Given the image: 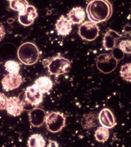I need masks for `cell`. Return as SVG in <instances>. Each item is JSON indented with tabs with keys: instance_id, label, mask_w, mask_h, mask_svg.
I'll use <instances>...</instances> for the list:
<instances>
[{
	"instance_id": "obj_1",
	"label": "cell",
	"mask_w": 131,
	"mask_h": 147,
	"mask_svg": "<svg viewBox=\"0 0 131 147\" xmlns=\"http://www.w3.org/2000/svg\"><path fill=\"white\" fill-rule=\"evenodd\" d=\"M86 10L88 19L96 24L109 20L113 11L112 5L106 0L91 1L88 4Z\"/></svg>"
},
{
	"instance_id": "obj_2",
	"label": "cell",
	"mask_w": 131,
	"mask_h": 147,
	"mask_svg": "<svg viewBox=\"0 0 131 147\" xmlns=\"http://www.w3.org/2000/svg\"><path fill=\"white\" fill-rule=\"evenodd\" d=\"M42 64L44 68H48L50 75L58 76L67 73L71 68V63L58 53L56 56L43 60Z\"/></svg>"
},
{
	"instance_id": "obj_3",
	"label": "cell",
	"mask_w": 131,
	"mask_h": 147,
	"mask_svg": "<svg viewBox=\"0 0 131 147\" xmlns=\"http://www.w3.org/2000/svg\"><path fill=\"white\" fill-rule=\"evenodd\" d=\"M18 56L23 64L26 65H33L36 63L39 59V50L35 44L26 42L19 47Z\"/></svg>"
},
{
	"instance_id": "obj_4",
	"label": "cell",
	"mask_w": 131,
	"mask_h": 147,
	"mask_svg": "<svg viewBox=\"0 0 131 147\" xmlns=\"http://www.w3.org/2000/svg\"><path fill=\"white\" fill-rule=\"evenodd\" d=\"M45 122L48 131L57 133L65 126L66 117L59 112H52L46 115Z\"/></svg>"
},
{
	"instance_id": "obj_5",
	"label": "cell",
	"mask_w": 131,
	"mask_h": 147,
	"mask_svg": "<svg viewBox=\"0 0 131 147\" xmlns=\"http://www.w3.org/2000/svg\"><path fill=\"white\" fill-rule=\"evenodd\" d=\"M100 31L99 27L97 24L86 21L79 26L77 34L82 40L91 42L98 37Z\"/></svg>"
},
{
	"instance_id": "obj_6",
	"label": "cell",
	"mask_w": 131,
	"mask_h": 147,
	"mask_svg": "<svg viewBox=\"0 0 131 147\" xmlns=\"http://www.w3.org/2000/svg\"><path fill=\"white\" fill-rule=\"evenodd\" d=\"M118 61L112 54H100L97 58V68L104 74L112 72L116 68Z\"/></svg>"
},
{
	"instance_id": "obj_7",
	"label": "cell",
	"mask_w": 131,
	"mask_h": 147,
	"mask_svg": "<svg viewBox=\"0 0 131 147\" xmlns=\"http://www.w3.org/2000/svg\"><path fill=\"white\" fill-rule=\"evenodd\" d=\"M44 94L34 84L26 88L24 99L28 104L37 107L43 101Z\"/></svg>"
},
{
	"instance_id": "obj_8",
	"label": "cell",
	"mask_w": 131,
	"mask_h": 147,
	"mask_svg": "<svg viewBox=\"0 0 131 147\" xmlns=\"http://www.w3.org/2000/svg\"><path fill=\"white\" fill-rule=\"evenodd\" d=\"M1 83L4 91H10L19 87L23 83V79L19 74L9 73L4 76Z\"/></svg>"
},
{
	"instance_id": "obj_9",
	"label": "cell",
	"mask_w": 131,
	"mask_h": 147,
	"mask_svg": "<svg viewBox=\"0 0 131 147\" xmlns=\"http://www.w3.org/2000/svg\"><path fill=\"white\" fill-rule=\"evenodd\" d=\"M25 103L19 97L13 96L8 98L6 110L7 113L12 116H19L24 111Z\"/></svg>"
},
{
	"instance_id": "obj_10",
	"label": "cell",
	"mask_w": 131,
	"mask_h": 147,
	"mask_svg": "<svg viewBox=\"0 0 131 147\" xmlns=\"http://www.w3.org/2000/svg\"><path fill=\"white\" fill-rule=\"evenodd\" d=\"M122 37L118 32L109 29L105 34L103 38V47L107 51L113 50L117 47L118 40Z\"/></svg>"
},
{
	"instance_id": "obj_11",
	"label": "cell",
	"mask_w": 131,
	"mask_h": 147,
	"mask_svg": "<svg viewBox=\"0 0 131 147\" xmlns=\"http://www.w3.org/2000/svg\"><path fill=\"white\" fill-rule=\"evenodd\" d=\"M30 124L34 127H39L45 122L46 113L42 109L35 107L28 113Z\"/></svg>"
},
{
	"instance_id": "obj_12",
	"label": "cell",
	"mask_w": 131,
	"mask_h": 147,
	"mask_svg": "<svg viewBox=\"0 0 131 147\" xmlns=\"http://www.w3.org/2000/svg\"><path fill=\"white\" fill-rule=\"evenodd\" d=\"M38 16L36 8L34 6L29 5L24 15L19 16L18 21L23 26H31L34 23V20Z\"/></svg>"
},
{
	"instance_id": "obj_13",
	"label": "cell",
	"mask_w": 131,
	"mask_h": 147,
	"mask_svg": "<svg viewBox=\"0 0 131 147\" xmlns=\"http://www.w3.org/2000/svg\"><path fill=\"white\" fill-rule=\"evenodd\" d=\"M55 26V30L58 35L62 36L69 35L72 31V23L63 15L57 20Z\"/></svg>"
},
{
	"instance_id": "obj_14",
	"label": "cell",
	"mask_w": 131,
	"mask_h": 147,
	"mask_svg": "<svg viewBox=\"0 0 131 147\" xmlns=\"http://www.w3.org/2000/svg\"><path fill=\"white\" fill-rule=\"evenodd\" d=\"M98 119L100 124L107 128H112L116 125L113 114L108 109L105 108L102 110L99 115Z\"/></svg>"
},
{
	"instance_id": "obj_15",
	"label": "cell",
	"mask_w": 131,
	"mask_h": 147,
	"mask_svg": "<svg viewBox=\"0 0 131 147\" xmlns=\"http://www.w3.org/2000/svg\"><path fill=\"white\" fill-rule=\"evenodd\" d=\"M67 16L68 20L73 24H82L85 20V12L84 9L81 7L73 8Z\"/></svg>"
},
{
	"instance_id": "obj_16",
	"label": "cell",
	"mask_w": 131,
	"mask_h": 147,
	"mask_svg": "<svg viewBox=\"0 0 131 147\" xmlns=\"http://www.w3.org/2000/svg\"><path fill=\"white\" fill-rule=\"evenodd\" d=\"M35 84L43 94L50 92L53 87V82L50 77L42 76L38 78L35 81Z\"/></svg>"
},
{
	"instance_id": "obj_17",
	"label": "cell",
	"mask_w": 131,
	"mask_h": 147,
	"mask_svg": "<svg viewBox=\"0 0 131 147\" xmlns=\"http://www.w3.org/2000/svg\"><path fill=\"white\" fill-rule=\"evenodd\" d=\"M98 122V116L92 113L83 116L81 123L83 128L89 129L96 126Z\"/></svg>"
},
{
	"instance_id": "obj_18",
	"label": "cell",
	"mask_w": 131,
	"mask_h": 147,
	"mask_svg": "<svg viewBox=\"0 0 131 147\" xmlns=\"http://www.w3.org/2000/svg\"><path fill=\"white\" fill-rule=\"evenodd\" d=\"M10 1V7L14 11L19 12V16L24 15L29 5L28 2L26 1L14 0Z\"/></svg>"
},
{
	"instance_id": "obj_19",
	"label": "cell",
	"mask_w": 131,
	"mask_h": 147,
	"mask_svg": "<svg viewBox=\"0 0 131 147\" xmlns=\"http://www.w3.org/2000/svg\"><path fill=\"white\" fill-rule=\"evenodd\" d=\"M46 142L42 136L38 134H34L30 136L28 141L29 147H44Z\"/></svg>"
},
{
	"instance_id": "obj_20",
	"label": "cell",
	"mask_w": 131,
	"mask_h": 147,
	"mask_svg": "<svg viewBox=\"0 0 131 147\" xmlns=\"http://www.w3.org/2000/svg\"><path fill=\"white\" fill-rule=\"evenodd\" d=\"M110 136L109 129L105 127H99L95 132L94 137L98 142L105 143L109 139Z\"/></svg>"
},
{
	"instance_id": "obj_21",
	"label": "cell",
	"mask_w": 131,
	"mask_h": 147,
	"mask_svg": "<svg viewBox=\"0 0 131 147\" xmlns=\"http://www.w3.org/2000/svg\"><path fill=\"white\" fill-rule=\"evenodd\" d=\"M5 66L6 70L9 73L19 74L20 67L18 62L14 60H9L5 62Z\"/></svg>"
},
{
	"instance_id": "obj_22",
	"label": "cell",
	"mask_w": 131,
	"mask_h": 147,
	"mask_svg": "<svg viewBox=\"0 0 131 147\" xmlns=\"http://www.w3.org/2000/svg\"><path fill=\"white\" fill-rule=\"evenodd\" d=\"M131 63H128L121 66L120 73L123 79L131 82Z\"/></svg>"
},
{
	"instance_id": "obj_23",
	"label": "cell",
	"mask_w": 131,
	"mask_h": 147,
	"mask_svg": "<svg viewBox=\"0 0 131 147\" xmlns=\"http://www.w3.org/2000/svg\"><path fill=\"white\" fill-rule=\"evenodd\" d=\"M131 40H126L121 41L116 48L125 54H131Z\"/></svg>"
},
{
	"instance_id": "obj_24",
	"label": "cell",
	"mask_w": 131,
	"mask_h": 147,
	"mask_svg": "<svg viewBox=\"0 0 131 147\" xmlns=\"http://www.w3.org/2000/svg\"><path fill=\"white\" fill-rule=\"evenodd\" d=\"M8 98L4 93L0 92V110L6 109Z\"/></svg>"
},
{
	"instance_id": "obj_25",
	"label": "cell",
	"mask_w": 131,
	"mask_h": 147,
	"mask_svg": "<svg viewBox=\"0 0 131 147\" xmlns=\"http://www.w3.org/2000/svg\"><path fill=\"white\" fill-rule=\"evenodd\" d=\"M6 35L5 30L3 24L0 22V42L5 38Z\"/></svg>"
},
{
	"instance_id": "obj_26",
	"label": "cell",
	"mask_w": 131,
	"mask_h": 147,
	"mask_svg": "<svg viewBox=\"0 0 131 147\" xmlns=\"http://www.w3.org/2000/svg\"><path fill=\"white\" fill-rule=\"evenodd\" d=\"M58 145L57 143L55 141H51L49 142V143L48 144V146L47 147H58Z\"/></svg>"
}]
</instances>
